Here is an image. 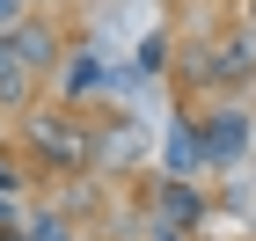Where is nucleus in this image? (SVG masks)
<instances>
[{"instance_id": "6e6552de", "label": "nucleus", "mask_w": 256, "mask_h": 241, "mask_svg": "<svg viewBox=\"0 0 256 241\" xmlns=\"http://www.w3.org/2000/svg\"><path fill=\"white\" fill-rule=\"evenodd\" d=\"M8 241H74V220H66V212H30Z\"/></svg>"}, {"instance_id": "9d476101", "label": "nucleus", "mask_w": 256, "mask_h": 241, "mask_svg": "<svg viewBox=\"0 0 256 241\" xmlns=\"http://www.w3.org/2000/svg\"><path fill=\"white\" fill-rule=\"evenodd\" d=\"M15 227H22V220H15V198H8V190H0V241L15 234Z\"/></svg>"}, {"instance_id": "20e7f679", "label": "nucleus", "mask_w": 256, "mask_h": 241, "mask_svg": "<svg viewBox=\"0 0 256 241\" xmlns=\"http://www.w3.org/2000/svg\"><path fill=\"white\" fill-rule=\"evenodd\" d=\"M198 80H212V88H242V80H256V37H249V29H234L220 51L198 59Z\"/></svg>"}, {"instance_id": "423d86ee", "label": "nucleus", "mask_w": 256, "mask_h": 241, "mask_svg": "<svg viewBox=\"0 0 256 241\" xmlns=\"http://www.w3.org/2000/svg\"><path fill=\"white\" fill-rule=\"evenodd\" d=\"M154 220H161V234H183V227H198L205 220V190L198 183H161V198H154Z\"/></svg>"}, {"instance_id": "7ed1b4c3", "label": "nucleus", "mask_w": 256, "mask_h": 241, "mask_svg": "<svg viewBox=\"0 0 256 241\" xmlns=\"http://www.w3.org/2000/svg\"><path fill=\"white\" fill-rule=\"evenodd\" d=\"M198 139H205V161H234V154L256 146V117L227 102V110H212V117H198Z\"/></svg>"}, {"instance_id": "0eeeda50", "label": "nucleus", "mask_w": 256, "mask_h": 241, "mask_svg": "<svg viewBox=\"0 0 256 241\" xmlns=\"http://www.w3.org/2000/svg\"><path fill=\"white\" fill-rule=\"evenodd\" d=\"M168 168H176V183L198 176V168H212V161H205V139H198V117L176 124V139H168Z\"/></svg>"}, {"instance_id": "f257e3e1", "label": "nucleus", "mask_w": 256, "mask_h": 241, "mask_svg": "<svg viewBox=\"0 0 256 241\" xmlns=\"http://www.w3.org/2000/svg\"><path fill=\"white\" fill-rule=\"evenodd\" d=\"M15 146H22L30 168H44V176H74V168L96 161V124L80 117V110H66V102H30Z\"/></svg>"}, {"instance_id": "9b49d317", "label": "nucleus", "mask_w": 256, "mask_h": 241, "mask_svg": "<svg viewBox=\"0 0 256 241\" xmlns=\"http://www.w3.org/2000/svg\"><path fill=\"white\" fill-rule=\"evenodd\" d=\"M242 29H249V37H256V0H249V22H242Z\"/></svg>"}, {"instance_id": "1a4fd4ad", "label": "nucleus", "mask_w": 256, "mask_h": 241, "mask_svg": "<svg viewBox=\"0 0 256 241\" xmlns=\"http://www.w3.org/2000/svg\"><path fill=\"white\" fill-rule=\"evenodd\" d=\"M37 7H44V0H0V29H15V22L37 15Z\"/></svg>"}, {"instance_id": "39448f33", "label": "nucleus", "mask_w": 256, "mask_h": 241, "mask_svg": "<svg viewBox=\"0 0 256 241\" xmlns=\"http://www.w3.org/2000/svg\"><path fill=\"white\" fill-rule=\"evenodd\" d=\"M102 80H110V73H102V59H96V51H66V59H59V73H52V88H59V102H66V110H80L88 95H102Z\"/></svg>"}, {"instance_id": "f03ea898", "label": "nucleus", "mask_w": 256, "mask_h": 241, "mask_svg": "<svg viewBox=\"0 0 256 241\" xmlns=\"http://www.w3.org/2000/svg\"><path fill=\"white\" fill-rule=\"evenodd\" d=\"M8 51H15V66L22 73H59V59H66V37L52 29V15H22L15 29H8Z\"/></svg>"}]
</instances>
